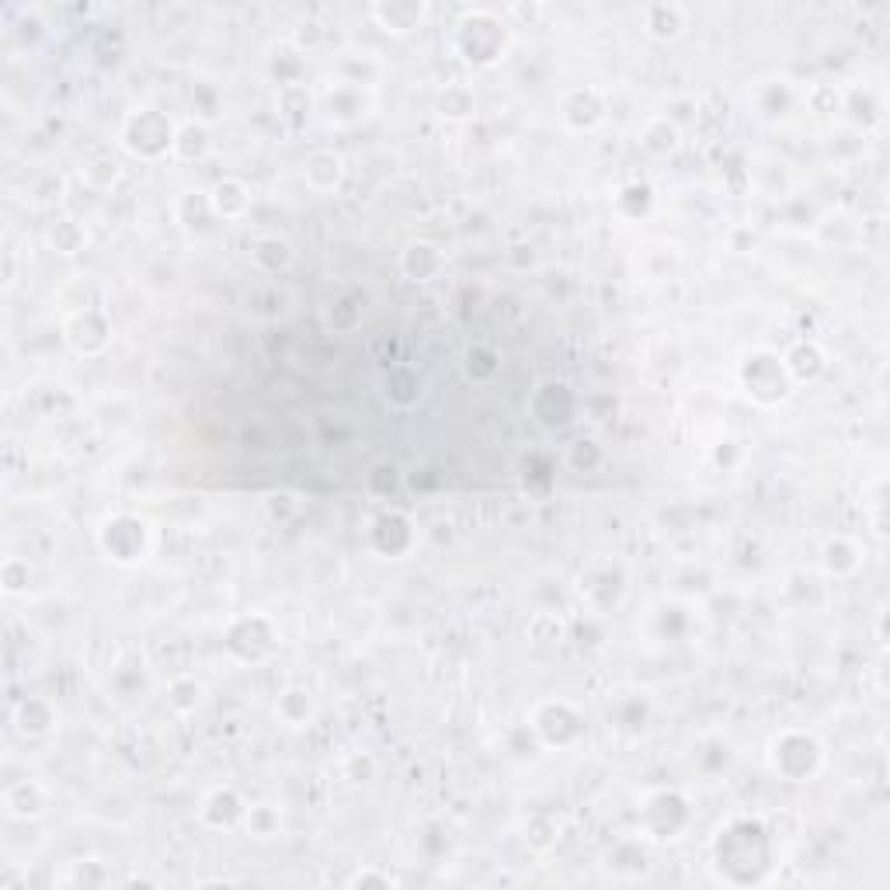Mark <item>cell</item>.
<instances>
[{
    "instance_id": "cell-1",
    "label": "cell",
    "mask_w": 890,
    "mask_h": 890,
    "mask_svg": "<svg viewBox=\"0 0 890 890\" xmlns=\"http://www.w3.org/2000/svg\"><path fill=\"white\" fill-rule=\"evenodd\" d=\"M710 852H713V870L727 883L737 880V870H744L741 883H758L768 866H773V841H768L762 821H752V817H741V821L720 828L713 835Z\"/></svg>"
},
{
    "instance_id": "cell-2",
    "label": "cell",
    "mask_w": 890,
    "mask_h": 890,
    "mask_svg": "<svg viewBox=\"0 0 890 890\" xmlns=\"http://www.w3.org/2000/svg\"><path fill=\"white\" fill-rule=\"evenodd\" d=\"M452 45H456V53H460L463 63H470L477 70H488V66H498L504 56H509L512 32L491 11H467L463 21L452 32Z\"/></svg>"
},
{
    "instance_id": "cell-3",
    "label": "cell",
    "mask_w": 890,
    "mask_h": 890,
    "mask_svg": "<svg viewBox=\"0 0 890 890\" xmlns=\"http://www.w3.org/2000/svg\"><path fill=\"white\" fill-rule=\"evenodd\" d=\"M825 765L821 741L807 731H783L768 741V768L786 783H810Z\"/></svg>"
},
{
    "instance_id": "cell-4",
    "label": "cell",
    "mask_w": 890,
    "mask_h": 890,
    "mask_svg": "<svg viewBox=\"0 0 890 890\" xmlns=\"http://www.w3.org/2000/svg\"><path fill=\"white\" fill-rule=\"evenodd\" d=\"M175 139H178L175 123L157 108L129 112L123 129H118V143H123V150L136 160H160L167 154H175Z\"/></svg>"
},
{
    "instance_id": "cell-5",
    "label": "cell",
    "mask_w": 890,
    "mask_h": 890,
    "mask_svg": "<svg viewBox=\"0 0 890 890\" xmlns=\"http://www.w3.org/2000/svg\"><path fill=\"white\" fill-rule=\"evenodd\" d=\"M98 546L112 564L133 567L150 553V522L129 512H115L98 528Z\"/></svg>"
},
{
    "instance_id": "cell-6",
    "label": "cell",
    "mask_w": 890,
    "mask_h": 890,
    "mask_svg": "<svg viewBox=\"0 0 890 890\" xmlns=\"http://www.w3.org/2000/svg\"><path fill=\"white\" fill-rule=\"evenodd\" d=\"M737 379H741V390L748 394L755 404H765V407L786 400L789 390H793V383H789V376L783 369V358L776 352L744 355V363L737 369Z\"/></svg>"
},
{
    "instance_id": "cell-7",
    "label": "cell",
    "mask_w": 890,
    "mask_h": 890,
    "mask_svg": "<svg viewBox=\"0 0 890 890\" xmlns=\"http://www.w3.org/2000/svg\"><path fill=\"white\" fill-rule=\"evenodd\" d=\"M533 734L546 744V748H574L577 741H585L588 724L585 713L567 700H546L533 710Z\"/></svg>"
},
{
    "instance_id": "cell-8",
    "label": "cell",
    "mask_w": 890,
    "mask_h": 890,
    "mask_svg": "<svg viewBox=\"0 0 890 890\" xmlns=\"http://www.w3.org/2000/svg\"><path fill=\"white\" fill-rule=\"evenodd\" d=\"M227 651L237 658V661H244V664H254V661H264V658H272L275 655V647H279V630L272 627V619L269 616H237L230 627H227Z\"/></svg>"
},
{
    "instance_id": "cell-9",
    "label": "cell",
    "mask_w": 890,
    "mask_h": 890,
    "mask_svg": "<svg viewBox=\"0 0 890 890\" xmlns=\"http://www.w3.org/2000/svg\"><path fill=\"white\" fill-rule=\"evenodd\" d=\"M63 345L81 355L94 358L112 345V321L102 306H74L63 321Z\"/></svg>"
},
{
    "instance_id": "cell-10",
    "label": "cell",
    "mask_w": 890,
    "mask_h": 890,
    "mask_svg": "<svg viewBox=\"0 0 890 890\" xmlns=\"http://www.w3.org/2000/svg\"><path fill=\"white\" fill-rule=\"evenodd\" d=\"M640 817H643L647 835L671 841L689 828V800L679 789H658L643 800Z\"/></svg>"
},
{
    "instance_id": "cell-11",
    "label": "cell",
    "mask_w": 890,
    "mask_h": 890,
    "mask_svg": "<svg viewBox=\"0 0 890 890\" xmlns=\"http://www.w3.org/2000/svg\"><path fill=\"white\" fill-rule=\"evenodd\" d=\"M561 118L574 133H591L606 123V98L595 87H574L561 98Z\"/></svg>"
},
{
    "instance_id": "cell-12",
    "label": "cell",
    "mask_w": 890,
    "mask_h": 890,
    "mask_svg": "<svg viewBox=\"0 0 890 890\" xmlns=\"http://www.w3.org/2000/svg\"><path fill=\"white\" fill-rule=\"evenodd\" d=\"M0 804H4V814L14 817V821H35V817L50 810V789L39 779H14L0 793Z\"/></svg>"
},
{
    "instance_id": "cell-13",
    "label": "cell",
    "mask_w": 890,
    "mask_h": 890,
    "mask_svg": "<svg viewBox=\"0 0 890 890\" xmlns=\"http://www.w3.org/2000/svg\"><path fill=\"white\" fill-rule=\"evenodd\" d=\"M244 817H248V804L230 786L212 789L199 807V821L212 831H230L237 825H244Z\"/></svg>"
},
{
    "instance_id": "cell-14",
    "label": "cell",
    "mask_w": 890,
    "mask_h": 890,
    "mask_svg": "<svg viewBox=\"0 0 890 890\" xmlns=\"http://www.w3.org/2000/svg\"><path fill=\"white\" fill-rule=\"evenodd\" d=\"M415 543V528L411 519L400 512H383L373 525H369V546L383 557H404Z\"/></svg>"
},
{
    "instance_id": "cell-15",
    "label": "cell",
    "mask_w": 890,
    "mask_h": 890,
    "mask_svg": "<svg viewBox=\"0 0 890 890\" xmlns=\"http://www.w3.org/2000/svg\"><path fill=\"white\" fill-rule=\"evenodd\" d=\"M11 724L21 737H45V734H53L56 724H60V710L50 703V700H42V695H29V700H21L11 713Z\"/></svg>"
},
{
    "instance_id": "cell-16",
    "label": "cell",
    "mask_w": 890,
    "mask_h": 890,
    "mask_svg": "<svg viewBox=\"0 0 890 890\" xmlns=\"http://www.w3.org/2000/svg\"><path fill=\"white\" fill-rule=\"evenodd\" d=\"M369 14L383 25V32H394V35H407L421 29L431 8L428 4H415V0H390V4H373Z\"/></svg>"
},
{
    "instance_id": "cell-17",
    "label": "cell",
    "mask_w": 890,
    "mask_h": 890,
    "mask_svg": "<svg viewBox=\"0 0 890 890\" xmlns=\"http://www.w3.org/2000/svg\"><path fill=\"white\" fill-rule=\"evenodd\" d=\"M643 32L658 39V42H676L689 29V11L682 4H647L640 11Z\"/></svg>"
},
{
    "instance_id": "cell-18",
    "label": "cell",
    "mask_w": 890,
    "mask_h": 890,
    "mask_svg": "<svg viewBox=\"0 0 890 890\" xmlns=\"http://www.w3.org/2000/svg\"><path fill=\"white\" fill-rule=\"evenodd\" d=\"M783 369L789 376V383L797 387V383H814L821 379L825 369H828V355L821 352V345L814 342H797L786 355H783Z\"/></svg>"
},
{
    "instance_id": "cell-19",
    "label": "cell",
    "mask_w": 890,
    "mask_h": 890,
    "mask_svg": "<svg viewBox=\"0 0 890 890\" xmlns=\"http://www.w3.org/2000/svg\"><path fill=\"white\" fill-rule=\"evenodd\" d=\"M209 202H212L216 220H240V216H248L251 209V188L248 181H240L233 175L220 178L209 188Z\"/></svg>"
},
{
    "instance_id": "cell-20",
    "label": "cell",
    "mask_w": 890,
    "mask_h": 890,
    "mask_svg": "<svg viewBox=\"0 0 890 890\" xmlns=\"http://www.w3.org/2000/svg\"><path fill=\"white\" fill-rule=\"evenodd\" d=\"M303 178H306L310 188L321 191V196H327V191H334V188H342V181H345V160H342V154L314 150V154L303 160Z\"/></svg>"
},
{
    "instance_id": "cell-21",
    "label": "cell",
    "mask_w": 890,
    "mask_h": 890,
    "mask_svg": "<svg viewBox=\"0 0 890 890\" xmlns=\"http://www.w3.org/2000/svg\"><path fill=\"white\" fill-rule=\"evenodd\" d=\"M400 269L407 279L415 282H431L442 269H446V258L436 244H428V240H418V244H407L404 254H400Z\"/></svg>"
},
{
    "instance_id": "cell-22",
    "label": "cell",
    "mask_w": 890,
    "mask_h": 890,
    "mask_svg": "<svg viewBox=\"0 0 890 890\" xmlns=\"http://www.w3.org/2000/svg\"><path fill=\"white\" fill-rule=\"evenodd\" d=\"M251 261L258 264L264 275H279V272L289 269V264H293V244H289V240L279 237V233H264L251 244Z\"/></svg>"
},
{
    "instance_id": "cell-23",
    "label": "cell",
    "mask_w": 890,
    "mask_h": 890,
    "mask_svg": "<svg viewBox=\"0 0 890 890\" xmlns=\"http://www.w3.org/2000/svg\"><path fill=\"white\" fill-rule=\"evenodd\" d=\"M436 112L446 118V123H467V118L477 112V94H473V87H467V84H460V81L446 84V87L436 94Z\"/></svg>"
},
{
    "instance_id": "cell-24",
    "label": "cell",
    "mask_w": 890,
    "mask_h": 890,
    "mask_svg": "<svg viewBox=\"0 0 890 890\" xmlns=\"http://www.w3.org/2000/svg\"><path fill=\"white\" fill-rule=\"evenodd\" d=\"M859 564H862V553H859V546H856L852 540H846V536L828 540L825 549H821V567H825L831 577H849V574L859 570Z\"/></svg>"
},
{
    "instance_id": "cell-25",
    "label": "cell",
    "mask_w": 890,
    "mask_h": 890,
    "mask_svg": "<svg viewBox=\"0 0 890 890\" xmlns=\"http://www.w3.org/2000/svg\"><path fill=\"white\" fill-rule=\"evenodd\" d=\"M275 713H279L282 724H289V727H306L310 720H314L317 706H314V700H310V692H306L303 685H289V689L279 695Z\"/></svg>"
},
{
    "instance_id": "cell-26",
    "label": "cell",
    "mask_w": 890,
    "mask_h": 890,
    "mask_svg": "<svg viewBox=\"0 0 890 890\" xmlns=\"http://www.w3.org/2000/svg\"><path fill=\"white\" fill-rule=\"evenodd\" d=\"M212 154V133L206 123H185L175 139V157L178 160H206Z\"/></svg>"
},
{
    "instance_id": "cell-27",
    "label": "cell",
    "mask_w": 890,
    "mask_h": 890,
    "mask_svg": "<svg viewBox=\"0 0 890 890\" xmlns=\"http://www.w3.org/2000/svg\"><path fill=\"white\" fill-rule=\"evenodd\" d=\"M45 244H50L56 254H77L84 248V230L77 220H53L50 227H45Z\"/></svg>"
},
{
    "instance_id": "cell-28",
    "label": "cell",
    "mask_w": 890,
    "mask_h": 890,
    "mask_svg": "<svg viewBox=\"0 0 890 890\" xmlns=\"http://www.w3.org/2000/svg\"><path fill=\"white\" fill-rule=\"evenodd\" d=\"M640 143H643V150H651V154H671L679 147V129H676V123H668V118L658 115L643 126Z\"/></svg>"
},
{
    "instance_id": "cell-29",
    "label": "cell",
    "mask_w": 890,
    "mask_h": 890,
    "mask_svg": "<svg viewBox=\"0 0 890 890\" xmlns=\"http://www.w3.org/2000/svg\"><path fill=\"white\" fill-rule=\"evenodd\" d=\"M202 695H206L202 682H196L191 676H181L171 682V689H167V703H171L175 713H191V710H199Z\"/></svg>"
},
{
    "instance_id": "cell-30",
    "label": "cell",
    "mask_w": 890,
    "mask_h": 890,
    "mask_svg": "<svg viewBox=\"0 0 890 890\" xmlns=\"http://www.w3.org/2000/svg\"><path fill=\"white\" fill-rule=\"evenodd\" d=\"M244 825H248V831L254 838H272L282 828V817H279V810L272 804H258V807H248Z\"/></svg>"
},
{
    "instance_id": "cell-31",
    "label": "cell",
    "mask_w": 890,
    "mask_h": 890,
    "mask_svg": "<svg viewBox=\"0 0 890 890\" xmlns=\"http://www.w3.org/2000/svg\"><path fill=\"white\" fill-rule=\"evenodd\" d=\"M118 178H123V167H118L112 157H98V160H87L84 164V181L94 191H108Z\"/></svg>"
},
{
    "instance_id": "cell-32",
    "label": "cell",
    "mask_w": 890,
    "mask_h": 890,
    "mask_svg": "<svg viewBox=\"0 0 890 890\" xmlns=\"http://www.w3.org/2000/svg\"><path fill=\"white\" fill-rule=\"evenodd\" d=\"M0 585H4V595H25L29 591V564L21 557H8L4 570H0Z\"/></svg>"
},
{
    "instance_id": "cell-33",
    "label": "cell",
    "mask_w": 890,
    "mask_h": 890,
    "mask_svg": "<svg viewBox=\"0 0 890 890\" xmlns=\"http://www.w3.org/2000/svg\"><path fill=\"white\" fill-rule=\"evenodd\" d=\"M400 880L397 877H390V873H379V870H358V873H352L348 877V887H397Z\"/></svg>"
}]
</instances>
